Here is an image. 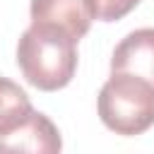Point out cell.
I'll use <instances>...</instances> for the list:
<instances>
[{
    "instance_id": "obj_1",
    "label": "cell",
    "mask_w": 154,
    "mask_h": 154,
    "mask_svg": "<svg viewBox=\"0 0 154 154\" xmlns=\"http://www.w3.org/2000/svg\"><path fill=\"white\" fill-rule=\"evenodd\" d=\"M17 65L31 87L41 91H58L75 77L77 41L58 26L31 24L19 36Z\"/></svg>"
},
{
    "instance_id": "obj_2",
    "label": "cell",
    "mask_w": 154,
    "mask_h": 154,
    "mask_svg": "<svg viewBox=\"0 0 154 154\" xmlns=\"http://www.w3.org/2000/svg\"><path fill=\"white\" fill-rule=\"evenodd\" d=\"M96 111L111 132L142 135L154 125V84L130 72H111L99 91Z\"/></svg>"
},
{
    "instance_id": "obj_3",
    "label": "cell",
    "mask_w": 154,
    "mask_h": 154,
    "mask_svg": "<svg viewBox=\"0 0 154 154\" xmlns=\"http://www.w3.org/2000/svg\"><path fill=\"white\" fill-rule=\"evenodd\" d=\"M63 149V140L53 120L38 111H31L19 125L0 135V154H58Z\"/></svg>"
},
{
    "instance_id": "obj_4",
    "label": "cell",
    "mask_w": 154,
    "mask_h": 154,
    "mask_svg": "<svg viewBox=\"0 0 154 154\" xmlns=\"http://www.w3.org/2000/svg\"><path fill=\"white\" fill-rule=\"evenodd\" d=\"M31 24L58 26L79 41L91 26L89 0H31Z\"/></svg>"
},
{
    "instance_id": "obj_5",
    "label": "cell",
    "mask_w": 154,
    "mask_h": 154,
    "mask_svg": "<svg viewBox=\"0 0 154 154\" xmlns=\"http://www.w3.org/2000/svg\"><path fill=\"white\" fill-rule=\"evenodd\" d=\"M111 72H130L154 84V29L130 31L111 55Z\"/></svg>"
},
{
    "instance_id": "obj_6",
    "label": "cell",
    "mask_w": 154,
    "mask_h": 154,
    "mask_svg": "<svg viewBox=\"0 0 154 154\" xmlns=\"http://www.w3.org/2000/svg\"><path fill=\"white\" fill-rule=\"evenodd\" d=\"M31 111L34 108H31L26 91L12 79L0 77V135L19 125Z\"/></svg>"
},
{
    "instance_id": "obj_7",
    "label": "cell",
    "mask_w": 154,
    "mask_h": 154,
    "mask_svg": "<svg viewBox=\"0 0 154 154\" xmlns=\"http://www.w3.org/2000/svg\"><path fill=\"white\" fill-rule=\"evenodd\" d=\"M140 2L142 0H89V7L94 19L116 22V19H123L128 12H132Z\"/></svg>"
}]
</instances>
